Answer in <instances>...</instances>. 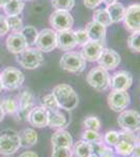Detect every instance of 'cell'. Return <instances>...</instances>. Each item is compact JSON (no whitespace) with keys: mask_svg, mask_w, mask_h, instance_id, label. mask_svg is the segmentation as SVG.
<instances>
[{"mask_svg":"<svg viewBox=\"0 0 140 157\" xmlns=\"http://www.w3.org/2000/svg\"><path fill=\"white\" fill-rule=\"evenodd\" d=\"M17 61L25 69H36L44 62L42 52L34 47H26L23 52L18 54Z\"/></svg>","mask_w":140,"mask_h":157,"instance_id":"2","label":"cell"},{"mask_svg":"<svg viewBox=\"0 0 140 157\" xmlns=\"http://www.w3.org/2000/svg\"><path fill=\"white\" fill-rule=\"evenodd\" d=\"M133 84V75L129 71L120 70L114 73L110 78V87L112 90L127 91Z\"/></svg>","mask_w":140,"mask_h":157,"instance_id":"13","label":"cell"},{"mask_svg":"<svg viewBox=\"0 0 140 157\" xmlns=\"http://www.w3.org/2000/svg\"><path fill=\"white\" fill-rule=\"evenodd\" d=\"M36 46L42 52H50L57 47V33L52 29H44L38 34Z\"/></svg>","mask_w":140,"mask_h":157,"instance_id":"8","label":"cell"},{"mask_svg":"<svg viewBox=\"0 0 140 157\" xmlns=\"http://www.w3.org/2000/svg\"><path fill=\"white\" fill-rule=\"evenodd\" d=\"M73 152L76 157H88L93 153V144L82 139L73 146Z\"/></svg>","mask_w":140,"mask_h":157,"instance_id":"25","label":"cell"},{"mask_svg":"<svg viewBox=\"0 0 140 157\" xmlns=\"http://www.w3.org/2000/svg\"><path fill=\"white\" fill-rule=\"evenodd\" d=\"M82 139L93 144V143H96V141H98L99 139H100V135H99L98 131L88 130V129H86L82 134Z\"/></svg>","mask_w":140,"mask_h":157,"instance_id":"38","label":"cell"},{"mask_svg":"<svg viewBox=\"0 0 140 157\" xmlns=\"http://www.w3.org/2000/svg\"><path fill=\"white\" fill-rule=\"evenodd\" d=\"M6 48L9 52L15 55L20 54L21 52L28 47L26 40L23 37V35L21 34V32H16L13 33L6 38Z\"/></svg>","mask_w":140,"mask_h":157,"instance_id":"16","label":"cell"},{"mask_svg":"<svg viewBox=\"0 0 140 157\" xmlns=\"http://www.w3.org/2000/svg\"><path fill=\"white\" fill-rule=\"evenodd\" d=\"M1 84L2 88L7 90H16L21 87L24 82V75L21 70L16 67H6L1 73Z\"/></svg>","mask_w":140,"mask_h":157,"instance_id":"4","label":"cell"},{"mask_svg":"<svg viewBox=\"0 0 140 157\" xmlns=\"http://www.w3.org/2000/svg\"><path fill=\"white\" fill-rule=\"evenodd\" d=\"M21 34L23 35V37L25 38L27 44L32 45L36 42L39 33H38V30L36 29L34 26H32V25H27V26H25L22 29Z\"/></svg>","mask_w":140,"mask_h":157,"instance_id":"28","label":"cell"},{"mask_svg":"<svg viewBox=\"0 0 140 157\" xmlns=\"http://www.w3.org/2000/svg\"><path fill=\"white\" fill-rule=\"evenodd\" d=\"M110 75L108 70L100 66L92 68L87 75L88 84L97 91H105L110 87Z\"/></svg>","mask_w":140,"mask_h":157,"instance_id":"3","label":"cell"},{"mask_svg":"<svg viewBox=\"0 0 140 157\" xmlns=\"http://www.w3.org/2000/svg\"><path fill=\"white\" fill-rule=\"evenodd\" d=\"M41 104H42V107L44 109H59V104L55 100V95L52 93H49V94H46L44 95L42 98H41Z\"/></svg>","mask_w":140,"mask_h":157,"instance_id":"33","label":"cell"},{"mask_svg":"<svg viewBox=\"0 0 140 157\" xmlns=\"http://www.w3.org/2000/svg\"><path fill=\"white\" fill-rule=\"evenodd\" d=\"M18 135H19L20 147H23V148H28V147L36 145L38 140V133L34 129L30 128L21 130L18 133Z\"/></svg>","mask_w":140,"mask_h":157,"instance_id":"23","label":"cell"},{"mask_svg":"<svg viewBox=\"0 0 140 157\" xmlns=\"http://www.w3.org/2000/svg\"><path fill=\"white\" fill-rule=\"evenodd\" d=\"M4 111H3V109H2V107H1V105H0V121H2V120L4 118Z\"/></svg>","mask_w":140,"mask_h":157,"instance_id":"44","label":"cell"},{"mask_svg":"<svg viewBox=\"0 0 140 157\" xmlns=\"http://www.w3.org/2000/svg\"><path fill=\"white\" fill-rule=\"evenodd\" d=\"M3 9L7 16H18L23 11L24 2L23 0H9Z\"/></svg>","mask_w":140,"mask_h":157,"instance_id":"26","label":"cell"},{"mask_svg":"<svg viewBox=\"0 0 140 157\" xmlns=\"http://www.w3.org/2000/svg\"><path fill=\"white\" fill-rule=\"evenodd\" d=\"M86 32H87L89 38L92 41L99 42L104 44L106 41L107 36V29L104 25L97 23L95 21H91L86 25Z\"/></svg>","mask_w":140,"mask_h":157,"instance_id":"20","label":"cell"},{"mask_svg":"<svg viewBox=\"0 0 140 157\" xmlns=\"http://www.w3.org/2000/svg\"><path fill=\"white\" fill-rule=\"evenodd\" d=\"M52 94L59 104V107L66 111H71L78 105V97L71 86L68 84H59L53 88Z\"/></svg>","mask_w":140,"mask_h":157,"instance_id":"1","label":"cell"},{"mask_svg":"<svg viewBox=\"0 0 140 157\" xmlns=\"http://www.w3.org/2000/svg\"><path fill=\"white\" fill-rule=\"evenodd\" d=\"M6 22L7 25H9V29H12L14 33L21 32L22 29H23V22H22L21 18L18 16H7Z\"/></svg>","mask_w":140,"mask_h":157,"instance_id":"32","label":"cell"},{"mask_svg":"<svg viewBox=\"0 0 140 157\" xmlns=\"http://www.w3.org/2000/svg\"><path fill=\"white\" fill-rule=\"evenodd\" d=\"M131 156L132 157H140V145L139 144H135L134 148H133V151L131 153Z\"/></svg>","mask_w":140,"mask_h":157,"instance_id":"42","label":"cell"},{"mask_svg":"<svg viewBox=\"0 0 140 157\" xmlns=\"http://www.w3.org/2000/svg\"><path fill=\"white\" fill-rule=\"evenodd\" d=\"M32 108V95L28 91H24L19 100V107H18V116L20 118H26L27 114Z\"/></svg>","mask_w":140,"mask_h":157,"instance_id":"22","label":"cell"},{"mask_svg":"<svg viewBox=\"0 0 140 157\" xmlns=\"http://www.w3.org/2000/svg\"><path fill=\"white\" fill-rule=\"evenodd\" d=\"M6 157H9V156H6Z\"/></svg>","mask_w":140,"mask_h":157,"instance_id":"51","label":"cell"},{"mask_svg":"<svg viewBox=\"0 0 140 157\" xmlns=\"http://www.w3.org/2000/svg\"><path fill=\"white\" fill-rule=\"evenodd\" d=\"M73 151L66 147H52L51 157H72Z\"/></svg>","mask_w":140,"mask_h":157,"instance_id":"34","label":"cell"},{"mask_svg":"<svg viewBox=\"0 0 140 157\" xmlns=\"http://www.w3.org/2000/svg\"><path fill=\"white\" fill-rule=\"evenodd\" d=\"M84 126L88 130L98 131L100 129V121L96 116H89L84 121Z\"/></svg>","mask_w":140,"mask_h":157,"instance_id":"36","label":"cell"},{"mask_svg":"<svg viewBox=\"0 0 140 157\" xmlns=\"http://www.w3.org/2000/svg\"><path fill=\"white\" fill-rule=\"evenodd\" d=\"M27 121L36 128L47 126V112L43 107H32L26 117Z\"/></svg>","mask_w":140,"mask_h":157,"instance_id":"18","label":"cell"},{"mask_svg":"<svg viewBox=\"0 0 140 157\" xmlns=\"http://www.w3.org/2000/svg\"><path fill=\"white\" fill-rule=\"evenodd\" d=\"M97 62L99 66L106 70H114L120 64V56L114 49L104 48Z\"/></svg>","mask_w":140,"mask_h":157,"instance_id":"14","label":"cell"},{"mask_svg":"<svg viewBox=\"0 0 140 157\" xmlns=\"http://www.w3.org/2000/svg\"><path fill=\"white\" fill-rule=\"evenodd\" d=\"M123 22L126 29L130 32L140 30V3H134L127 7Z\"/></svg>","mask_w":140,"mask_h":157,"instance_id":"12","label":"cell"},{"mask_svg":"<svg viewBox=\"0 0 140 157\" xmlns=\"http://www.w3.org/2000/svg\"><path fill=\"white\" fill-rule=\"evenodd\" d=\"M19 157H39L36 152H32V151H25L23 152L22 154H20Z\"/></svg>","mask_w":140,"mask_h":157,"instance_id":"43","label":"cell"},{"mask_svg":"<svg viewBox=\"0 0 140 157\" xmlns=\"http://www.w3.org/2000/svg\"><path fill=\"white\" fill-rule=\"evenodd\" d=\"M9 1V0H0V7L4 6Z\"/></svg>","mask_w":140,"mask_h":157,"instance_id":"47","label":"cell"},{"mask_svg":"<svg viewBox=\"0 0 140 157\" xmlns=\"http://www.w3.org/2000/svg\"><path fill=\"white\" fill-rule=\"evenodd\" d=\"M76 46V41L74 38L72 29L61 30L57 33V47L61 50H68L73 49Z\"/></svg>","mask_w":140,"mask_h":157,"instance_id":"17","label":"cell"},{"mask_svg":"<svg viewBox=\"0 0 140 157\" xmlns=\"http://www.w3.org/2000/svg\"><path fill=\"white\" fill-rule=\"evenodd\" d=\"M104 2L107 4V6H110V4L114 3V2H117V0H103Z\"/></svg>","mask_w":140,"mask_h":157,"instance_id":"46","label":"cell"},{"mask_svg":"<svg viewBox=\"0 0 140 157\" xmlns=\"http://www.w3.org/2000/svg\"><path fill=\"white\" fill-rule=\"evenodd\" d=\"M117 123L123 130L136 132L140 129V113L135 110H123L119 113Z\"/></svg>","mask_w":140,"mask_h":157,"instance_id":"9","label":"cell"},{"mask_svg":"<svg viewBox=\"0 0 140 157\" xmlns=\"http://www.w3.org/2000/svg\"><path fill=\"white\" fill-rule=\"evenodd\" d=\"M108 106L115 112H121L128 108L131 102L130 94L127 91L112 90L108 95Z\"/></svg>","mask_w":140,"mask_h":157,"instance_id":"10","label":"cell"},{"mask_svg":"<svg viewBox=\"0 0 140 157\" xmlns=\"http://www.w3.org/2000/svg\"><path fill=\"white\" fill-rule=\"evenodd\" d=\"M97 157H115V155H114V151L112 150L111 147L103 146L101 148H99Z\"/></svg>","mask_w":140,"mask_h":157,"instance_id":"39","label":"cell"},{"mask_svg":"<svg viewBox=\"0 0 140 157\" xmlns=\"http://www.w3.org/2000/svg\"><path fill=\"white\" fill-rule=\"evenodd\" d=\"M93 21L104 25V26H109L112 24V21L109 16V13L107 9H97L93 13Z\"/></svg>","mask_w":140,"mask_h":157,"instance_id":"27","label":"cell"},{"mask_svg":"<svg viewBox=\"0 0 140 157\" xmlns=\"http://www.w3.org/2000/svg\"><path fill=\"white\" fill-rule=\"evenodd\" d=\"M135 136H136V143L140 145V129H139L138 131H137V134Z\"/></svg>","mask_w":140,"mask_h":157,"instance_id":"45","label":"cell"},{"mask_svg":"<svg viewBox=\"0 0 140 157\" xmlns=\"http://www.w3.org/2000/svg\"><path fill=\"white\" fill-rule=\"evenodd\" d=\"M9 30V25H7V22H6V18L2 16V15H0V37L7 34Z\"/></svg>","mask_w":140,"mask_h":157,"instance_id":"40","label":"cell"},{"mask_svg":"<svg viewBox=\"0 0 140 157\" xmlns=\"http://www.w3.org/2000/svg\"><path fill=\"white\" fill-rule=\"evenodd\" d=\"M27 1H32V0H27Z\"/></svg>","mask_w":140,"mask_h":157,"instance_id":"50","label":"cell"},{"mask_svg":"<svg viewBox=\"0 0 140 157\" xmlns=\"http://www.w3.org/2000/svg\"><path fill=\"white\" fill-rule=\"evenodd\" d=\"M2 90V84H1V78H0V92H1Z\"/></svg>","mask_w":140,"mask_h":157,"instance_id":"49","label":"cell"},{"mask_svg":"<svg viewBox=\"0 0 140 157\" xmlns=\"http://www.w3.org/2000/svg\"><path fill=\"white\" fill-rule=\"evenodd\" d=\"M104 140L109 147H114L119 140V132L114 130L108 131L104 136Z\"/></svg>","mask_w":140,"mask_h":157,"instance_id":"37","label":"cell"},{"mask_svg":"<svg viewBox=\"0 0 140 157\" xmlns=\"http://www.w3.org/2000/svg\"><path fill=\"white\" fill-rule=\"evenodd\" d=\"M129 48L134 52H140V30L133 32L128 39Z\"/></svg>","mask_w":140,"mask_h":157,"instance_id":"31","label":"cell"},{"mask_svg":"<svg viewBox=\"0 0 140 157\" xmlns=\"http://www.w3.org/2000/svg\"><path fill=\"white\" fill-rule=\"evenodd\" d=\"M60 67L65 71L80 73L85 69L86 61L81 54L74 52H67L61 58Z\"/></svg>","mask_w":140,"mask_h":157,"instance_id":"6","label":"cell"},{"mask_svg":"<svg viewBox=\"0 0 140 157\" xmlns=\"http://www.w3.org/2000/svg\"><path fill=\"white\" fill-rule=\"evenodd\" d=\"M104 48H105L104 44L90 40L84 46H82L81 55L85 59V61H88V62H97Z\"/></svg>","mask_w":140,"mask_h":157,"instance_id":"15","label":"cell"},{"mask_svg":"<svg viewBox=\"0 0 140 157\" xmlns=\"http://www.w3.org/2000/svg\"><path fill=\"white\" fill-rule=\"evenodd\" d=\"M47 112V126L50 128L64 129L67 127L68 120L64 113L61 112L59 109H48Z\"/></svg>","mask_w":140,"mask_h":157,"instance_id":"19","label":"cell"},{"mask_svg":"<svg viewBox=\"0 0 140 157\" xmlns=\"http://www.w3.org/2000/svg\"><path fill=\"white\" fill-rule=\"evenodd\" d=\"M49 23L51 25L52 29L61 32V30L72 29V26L74 24V19L68 11L55 10L50 15Z\"/></svg>","mask_w":140,"mask_h":157,"instance_id":"7","label":"cell"},{"mask_svg":"<svg viewBox=\"0 0 140 157\" xmlns=\"http://www.w3.org/2000/svg\"><path fill=\"white\" fill-rule=\"evenodd\" d=\"M73 34H74V38L76 41V45H80V46H84L87 42L90 41V38H89L86 29H78L73 30Z\"/></svg>","mask_w":140,"mask_h":157,"instance_id":"35","label":"cell"},{"mask_svg":"<svg viewBox=\"0 0 140 157\" xmlns=\"http://www.w3.org/2000/svg\"><path fill=\"white\" fill-rule=\"evenodd\" d=\"M52 147H66L71 148L73 146V139L71 134L65 129H58L51 136Z\"/></svg>","mask_w":140,"mask_h":157,"instance_id":"21","label":"cell"},{"mask_svg":"<svg viewBox=\"0 0 140 157\" xmlns=\"http://www.w3.org/2000/svg\"><path fill=\"white\" fill-rule=\"evenodd\" d=\"M134 132L124 130L123 132H119V140L115 146V151L118 155L123 157L131 156L133 148L136 144V136Z\"/></svg>","mask_w":140,"mask_h":157,"instance_id":"11","label":"cell"},{"mask_svg":"<svg viewBox=\"0 0 140 157\" xmlns=\"http://www.w3.org/2000/svg\"><path fill=\"white\" fill-rule=\"evenodd\" d=\"M0 105L3 109L4 113H7V114H13V113L17 112L18 107H19V104L12 98H3L2 102L0 103Z\"/></svg>","mask_w":140,"mask_h":157,"instance_id":"29","label":"cell"},{"mask_svg":"<svg viewBox=\"0 0 140 157\" xmlns=\"http://www.w3.org/2000/svg\"><path fill=\"white\" fill-rule=\"evenodd\" d=\"M20 141L18 132L15 130H4L0 133V154L9 156L19 150Z\"/></svg>","mask_w":140,"mask_h":157,"instance_id":"5","label":"cell"},{"mask_svg":"<svg viewBox=\"0 0 140 157\" xmlns=\"http://www.w3.org/2000/svg\"><path fill=\"white\" fill-rule=\"evenodd\" d=\"M51 4L55 10L70 12L74 7L75 0H51Z\"/></svg>","mask_w":140,"mask_h":157,"instance_id":"30","label":"cell"},{"mask_svg":"<svg viewBox=\"0 0 140 157\" xmlns=\"http://www.w3.org/2000/svg\"><path fill=\"white\" fill-rule=\"evenodd\" d=\"M107 11L109 13L112 23H117V22H120L121 20H123L126 7L119 2H114V3L108 6Z\"/></svg>","mask_w":140,"mask_h":157,"instance_id":"24","label":"cell"},{"mask_svg":"<svg viewBox=\"0 0 140 157\" xmlns=\"http://www.w3.org/2000/svg\"><path fill=\"white\" fill-rule=\"evenodd\" d=\"M88 157H97V154H95V153H92L91 155H89Z\"/></svg>","mask_w":140,"mask_h":157,"instance_id":"48","label":"cell"},{"mask_svg":"<svg viewBox=\"0 0 140 157\" xmlns=\"http://www.w3.org/2000/svg\"><path fill=\"white\" fill-rule=\"evenodd\" d=\"M101 2H103V0H84V4L89 10L96 9Z\"/></svg>","mask_w":140,"mask_h":157,"instance_id":"41","label":"cell"}]
</instances>
